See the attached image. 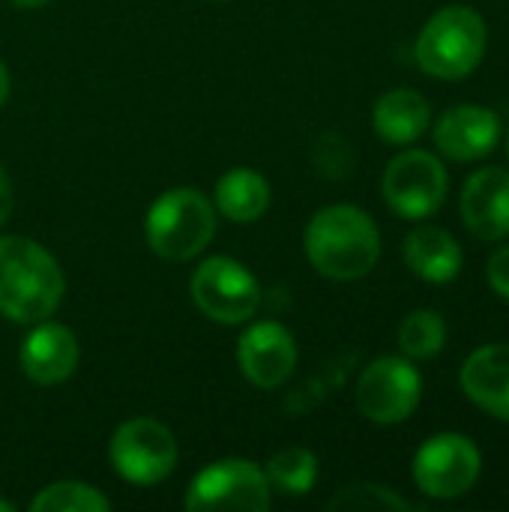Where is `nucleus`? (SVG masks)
<instances>
[{
	"label": "nucleus",
	"instance_id": "nucleus-1",
	"mask_svg": "<svg viewBox=\"0 0 509 512\" xmlns=\"http://www.w3.org/2000/svg\"><path fill=\"white\" fill-rule=\"evenodd\" d=\"M306 258L333 282H354L375 270L381 258V231L375 219L354 204L318 210L306 225Z\"/></svg>",
	"mask_w": 509,
	"mask_h": 512
},
{
	"label": "nucleus",
	"instance_id": "nucleus-8",
	"mask_svg": "<svg viewBox=\"0 0 509 512\" xmlns=\"http://www.w3.org/2000/svg\"><path fill=\"white\" fill-rule=\"evenodd\" d=\"M189 291H192V303L210 321H219V324L252 321L261 306V285L249 273V267L222 255L207 258L195 270Z\"/></svg>",
	"mask_w": 509,
	"mask_h": 512
},
{
	"label": "nucleus",
	"instance_id": "nucleus-10",
	"mask_svg": "<svg viewBox=\"0 0 509 512\" xmlns=\"http://www.w3.org/2000/svg\"><path fill=\"white\" fill-rule=\"evenodd\" d=\"M423 399V378L408 357H378L357 381V408L378 426L405 423Z\"/></svg>",
	"mask_w": 509,
	"mask_h": 512
},
{
	"label": "nucleus",
	"instance_id": "nucleus-7",
	"mask_svg": "<svg viewBox=\"0 0 509 512\" xmlns=\"http://www.w3.org/2000/svg\"><path fill=\"white\" fill-rule=\"evenodd\" d=\"M273 489L267 474L249 459H222L207 465L186 492V510H234V512H264L270 510Z\"/></svg>",
	"mask_w": 509,
	"mask_h": 512
},
{
	"label": "nucleus",
	"instance_id": "nucleus-14",
	"mask_svg": "<svg viewBox=\"0 0 509 512\" xmlns=\"http://www.w3.org/2000/svg\"><path fill=\"white\" fill-rule=\"evenodd\" d=\"M18 360H21V372L30 381L42 387L60 384L78 366V339L69 327L45 318L24 336Z\"/></svg>",
	"mask_w": 509,
	"mask_h": 512
},
{
	"label": "nucleus",
	"instance_id": "nucleus-2",
	"mask_svg": "<svg viewBox=\"0 0 509 512\" xmlns=\"http://www.w3.org/2000/svg\"><path fill=\"white\" fill-rule=\"evenodd\" d=\"M63 291V270L39 243L18 234L0 237V315L39 324L57 312Z\"/></svg>",
	"mask_w": 509,
	"mask_h": 512
},
{
	"label": "nucleus",
	"instance_id": "nucleus-12",
	"mask_svg": "<svg viewBox=\"0 0 509 512\" xmlns=\"http://www.w3.org/2000/svg\"><path fill=\"white\" fill-rule=\"evenodd\" d=\"M459 213L465 228L486 243L509 237V171L501 165H486L474 171L459 198Z\"/></svg>",
	"mask_w": 509,
	"mask_h": 512
},
{
	"label": "nucleus",
	"instance_id": "nucleus-27",
	"mask_svg": "<svg viewBox=\"0 0 509 512\" xmlns=\"http://www.w3.org/2000/svg\"><path fill=\"white\" fill-rule=\"evenodd\" d=\"M0 512H15V504H9V501L0 498Z\"/></svg>",
	"mask_w": 509,
	"mask_h": 512
},
{
	"label": "nucleus",
	"instance_id": "nucleus-19",
	"mask_svg": "<svg viewBox=\"0 0 509 512\" xmlns=\"http://www.w3.org/2000/svg\"><path fill=\"white\" fill-rule=\"evenodd\" d=\"M264 474L279 495H309L318 483V459L306 447H285L267 462Z\"/></svg>",
	"mask_w": 509,
	"mask_h": 512
},
{
	"label": "nucleus",
	"instance_id": "nucleus-5",
	"mask_svg": "<svg viewBox=\"0 0 509 512\" xmlns=\"http://www.w3.org/2000/svg\"><path fill=\"white\" fill-rule=\"evenodd\" d=\"M483 471L480 447L459 432H438L420 444L414 456V483L435 501H453L468 495Z\"/></svg>",
	"mask_w": 509,
	"mask_h": 512
},
{
	"label": "nucleus",
	"instance_id": "nucleus-20",
	"mask_svg": "<svg viewBox=\"0 0 509 512\" xmlns=\"http://www.w3.org/2000/svg\"><path fill=\"white\" fill-rule=\"evenodd\" d=\"M444 345H447V321L435 309H417L399 327V348L408 360L438 357Z\"/></svg>",
	"mask_w": 509,
	"mask_h": 512
},
{
	"label": "nucleus",
	"instance_id": "nucleus-28",
	"mask_svg": "<svg viewBox=\"0 0 509 512\" xmlns=\"http://www.w3.org/2000/svg\"><path fill=\"white\" fill-rule=\"evenodd\" d=\"M507 159H509V132H507Z\"/></svg>",
	"mask_w": 509,
	"mask_h": 512
},
{
	"label": "nucleus",
	"instance_id": "nucleus-24",
	"mask_svg": "<svg viewBox=\"0 0 509 512\" xmlns=\"http://www.w3.org/2000/svg\"><path fill=\"white\" fill-rule=\"evenodd\" d=\"M9 213H12V183H9L6 171L0 168V225L9 219Z\"/></svg>",
	"mask_w": 509,
	"mask_h": 512
},
{
	"label": "nucleus",
	"instance_id": "nucleus-3",
	"mask_svg": "<svg viewBox=\"0 0 509 512\" xmlns=\"http://www.w3.org/2000/svg\"><path fill=\"white\" fill-rule=\"evenodd\" d=\"M486 45V18L474 6L450 3L423 24L414 45V57L426 75L438 81H459L483 63Z\"/></svg>",
	"mask_w": 509,
	"mask_h": 512
},
{
	"label": "nucleus",
	"instance_id": "nucleus-17",
	"mask_svg": "<svg viewBox=\"0 0 509 512\" xmlns=\"http://www.w3.org/2000/svg\"><path fill=\"white\" fill-rule=\"evenodd\" d=\"M429 123H432V105L423 93L411 87L384 93L372 111V126L387 144H411L423 138Z\"/></svg>",
	"mask_w": 509,
	"mask_h": 512
},
{
	"label": "nucleus",
	"instance_id": "nucleus-9",
	"mask_svg": "<svg viewBox=\"0 0 509 512\" xmlns=\"http://www.w3.org/2000/svg\"><path fill=\"white\" fill-rule=\"evenodd\" d=\"M114 471L135 486L162 483L177 465V441L168 426L153 417H132L117 426L108 447Z\"/></svg>",
	"mask_w": 509,
	"mask_h": 512
},
{
	"label": "nucleus",
	"instance_id": "nucleus-16",
	"mask_svg": "<svg viewBox=\"0 0 509 512\" xmlns=\"http://www.w3.org/2000/svg\"><path fill=\"white\" fill-rule=\"evenodd\" d=\"M405 264L417 279L429 285H447L462 273L465 252L450 231L438 225H417L405 237Z\"/></svg>",
	"mask_w": 509,
	"mask_h": 512
},
{
	"label": "nucleus",
	"instance_id": "nucleus-26",
	"mask_svg": "<svg viewBox=\"0 0 509 512\" xmlns=\"http://www.w3.org/2000/svg\"><path fill=\"white\" fill-rule=\"evenodd\" d=\"M15 6H21V9H39V6H45L48 0H12Z\"/></svg>",
	"mask_w": 509,
	"mask_h": 512
},
{
	"label": "nucleus",
	"instance_id": "nucleus-11",
	"mask_svg": "<svg viewBox=\"0 0 509 512\" xmlns=\"http://www.w3.org/2000/svg\"><path fill=\"white\" fill-rule=\"evenodd\" d=\"M237 363L255 387L276 390L294 375L297 342L279 321H258L240 336Z\"/></svg>",
	"mask_w": 509,
	"mask_h": 512
},
{
	"label": "nucleus",
	"instance_id": "nucleus-22",
	"mask_svg": "<svg viewBox=\"0 0 509 512\" xmlns=\"http://www.w3.org/2000/svg\"><path fill=\"white\" fill-rule=\"evenodd\" d=\"M330 510H345V512H411L414 504L405 501L402 495H396L387 486L378 483H357L342 489L339 495H333V501L327 504Z\"/></svg>",
	"mask_w": 509,
	"mask_h": 512
},
{
	"label": "nucleus",
	"instance_id": "nucleus-25",
	"mask_svg": "<svg viewBox=\"0 0 509 512\" xmlns=\"http://www.w3.org/2000/svg\"><path fill=\"white\" fill-rule=\"evenodd\" d=\"M6 96H9V69L0 60V105L6 102Z\"/></svg>",
	"mask_w": 509,
	"mask_h": 512
},
{
	"label": "nucleus",
	"instance_id": "nucleus-4",
	"mask_svg": "<svg viewBox=\"0 0 509 512\" xmlns=\"http://www.w3.org/2000/svg\"><path fill=\"white\" fill-rule=\"evenodd\" d=\"M150 249L165 261H189L201 255L216 234V207L198 189L162 192L144 219Z\"/></svg>",
	"mask_w": 509,
	"mask_h": 512
},
{
	"label": "nucleus",
	"instance_id": "nucleus-15",
	"mask_svg": "<svg viewBox=\"0 0 509 512\" xmlns=\"http://www.w3.org/2000/svg\"><path fill=\"white\" fill-rule=\"evenodd\" d=\"M459 387L480 411L509 423V342L477 348L462 363Z\"/></svg>",
	"mask_w": 509,
	"mask_h": 512
},
{
	"label": "nucleus",
	"instance_id": "nucleus-23",
	"mask_svg": "<svg viewBox=\"0 0 509 512\" xmlns=\"http://www.w3.org/2000/svg\"><path fill=\"white\" fill-rule=\"evenodd\" d=\"M486 279H489V285H492V291L509 303V243L507 246H501V249H495V255L489 258V264H486Z\"/></svg>",
	"mask_w": 509,
	"mask_h": 512
},
{
	"label": "nucleus",
	"instance_id": "nucleus-21",
	"mask_svg": "<svg viewBox=\"0 0 509 512\" xmlns=\"http://www.w3.org/2000/svg\"><path fill=\"white\" fill-rule=\"evenodd\" d=\"M36 512H108L111 510V501L87 486V483H78V480H63V483H54V486H45L33 504Z\"/></svg>",
	"mask_w": 509,
	"mask_h": 512
},
{
	"label": "nucleus",
	"instance_id": "nucleus-6",
	"mask_svg": "<svg viewBox=\"0 0 509 512\" xmlns=\"http://www.w3.org/2000/svg\"><path fill=\"white\" fill-rule=\"evenodd\" d=\"M384 201L402 219H426L441 210L450 192V174L441 156L429 150H405L390 159L381 180Z\"/></svg>",
	"mask_w": 509,
	"mask_h": 512
},
{
	"label": "nucleus",
	"instance_id": "nucleus-18",
	"mask_svg": "<svg viewBox=\"0 0 509 512\" xmlns=\"http://www.w3.org/2000/svg\"><path fill=\"white\" fill-rule=\"evenodd\" d=\"M213 207L231 222H255L270 207V183L255 168H231L216 183Z\"/></svg>",
	"mask_w": 509,
	"mask_h": 512
},
{
	"label": "nucleus",
	"instance_id": "nucleus-13",
	"mask_svg": "<svg viewBox=\"0 0 509 512\" xmlns=\"http://www.w3.org/2000/svg\"><path fill=\"white\" fill-rule=\"evenodd\" d=\"M501 117L486 105H456L444 111L435 123V147L453 162L486 159L501 141Z\"/></svg>",
	"mask_w": 509,
	"mask_h": 512
}]
</instances>
